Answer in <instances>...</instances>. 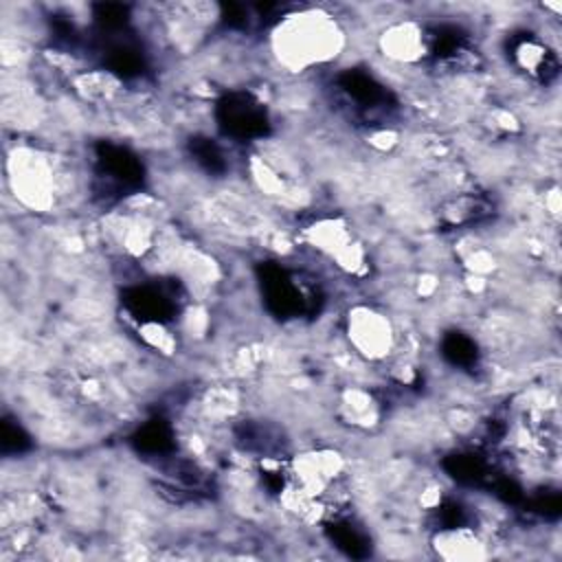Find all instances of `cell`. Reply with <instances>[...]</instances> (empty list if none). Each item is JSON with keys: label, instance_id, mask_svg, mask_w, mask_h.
Listing matches in <instances>:
<instances>
[{"label": "cell", "instance_id": "obj_1", "mask_svg": "<svg viewBox=\"0 0 562 562\" xmlns=\"http://www.w3.org/2000/svg\"><path fill=\"white\" fill-rule=\"evenodd\" d=\"M336 24H329L325 18H290L279 26L277 50L288 64H312L327 57V50L336 48Z\"/></svg>", "mask_w": 562, "mask_h": 562}, {"label": "cell", "instance_id": "obj_2", "mask_svg": "<svg viewBox=\"0 0 562 562\" xmlns=\"http://www.w3.org/2000/svg\"><path fill=\"white\" fill-rule=\"evenodd\" d=\"M220 132L233 140H259L268 134L270 121L263 103L248 92H228L215 105Z\"/></svg>", "mask_w": 562, "mask_h": 562}, {"label": "cell", "instance_id": "obj_3", "mask_svg": "<svg viewBox=\"0 0 562 562\" xmlns=\"http://www.w3.org/2000/svg\"><path fill=\"white\" fill-rule=\"evenodd\" d=\"M347 334L351 345L364 358H384L395 342V329L386 314L373 307H353L347 318Z\"/></svg>", "mask_w": 562, "mask_h": 562}, {"label": "cell", "instance_id": "obj_4", "mask_svg": "<svg viewBox=\"0 0 562 562\" xmlns=\"http://www.w3.org/2000/svg\"><path fill=\"white\" fill-rule=\"evenodd\" d=\"M94 162H97V173H94L97 182L114 189V193L136 189L143 182V162L127 147L103 143L97 149Z\"/></svg>", "mask_w": 562, "mask_h": 562}, {"label": "cell", "instance_id": "obj_5", "mask_svg": "<svg viewBox=\"0 0 562 562\" xmlns=\"http://www.w3.org/2000/svg\"><path fill=\"white\" fill-rule=\"evenodd\" d=\"M340 94L356 112L369 116L389 110V90L367 70H345L336 79Z\"/></svg>", "mask_w": 562, "mask_h": 562}, {"label": "cell", "instance_id": "obj_6", "mask_svg": "<svg viewBox=\"0 0 562 562\" xmlns=\"http://www.w3.org/2000/svg\"><path fill=\"white\" fill-rule=\"evenodd\" d=\"M512 59L525 75H529L538 81H549V77H553L558 72L555 53L549 50V46L544 42H540L538 37H533L529 33H527V37H520L518 42H514Z\"/></svg>", "mask_w": 562, "mask_h": 562}, {"label": "cell", "instance_id": "obj_7", "mask_svg": "<svg viewBox=\"0 0 562 562\" xmlns=\"http://www.w3.org/2000/svg\"><path fill=\"white\" fill-rule=\"evenodd\" d=\"M327 536L329 540L340 549L345 551L347 555L351 558H364L369 555V549H371V540H369V533L353 520L349 518H340V516H334V522L327 527Z\"/></svg>", "mask_w": 562, "mask_h": 562}, {"label": "cell", "instance_id": "obj_8", "mask_svg": "<svg viewBox=\"0 0 562 562\" xmlns=\"http://www.w3.org/2000/svg\"><path fill=\"white\" fill-rule=\"evenodd\" d=\"M138 452L145 454H167L173 448V430L165 419H151L138 428L134 435Z\"/></svg>", "mask_w": 562, "mask_h": 562}, {"label": "cell", "instance_id": "obj_9", "mask_svg": "<svg viewBox=\"0 0 562 562\" xmlns=\"http://www.w3.org/2000/svg\"><path fill=\"white\" fill-rule=\"evenodd\" d=\"M441 356L459 369H470L479 360V347L474 338L463 331H450L441 338Z\"/></svg>", "mask_w": 562, "mask_h": 562}, {"label": "cell", "instance_id": "obj_10", "mask_svg": "<svg viewBox=\"0 0 562 562\" xmlns=\"http://www.w3.org/2000/svg\"><path fill=\"white\" fill-rule=\"evenodd\" d=\"M189 154H191V158H193L204 171H209V173L220 176V173H224L226 167H228L226 154H224L222 147H220L213 138H209V136H195V138H191V143H189Z\"/></svg>", "mask_w": 562, "mask_h": 562}]
</instances>
